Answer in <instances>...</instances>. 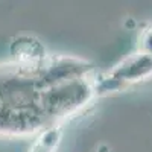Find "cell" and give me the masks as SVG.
Here are the masks:
<instances>
[{
    "mask_svg": "<svg viewBox=\"0 0 152 152\" xmlns=\"http://www.w3.org/2000/svg\"><path fill=\"white\" fill-rule=\"evenodd\" d=\"M91 62L29 55L0 64V137L43 134L75 117L97 96Z\"/></svg>",
    "mask_w": 152,
    "mask_h": 152,
    "instance_id": "cell-1",
    "label": "cell"
},
{
    "mask_svg": "<svg viewBox=\"0 0 152 152\" xmlns=\"http://www.w3.org/2000/svg\"><path fill=\"white\" fill-rule=\"evenodd\" d=\"M61 128H52L41 134V138L35 143L34 149L29 152H55L56 145L59 143Z\"/></svg>",
    "mask_w": 152,
    "mask_h": 152,
    "instance_id": "cell-3",
    "label": "cell"
},
{
    "mask_svg": "<svg viewBox=\"0 0 152 152\" xmlns=\"http://www.w3.org/2000/svg\"><path fill=\"white\" fill-rule=\"evenodd\" d=\"M149 78H152V53L138 47L135 53L125 58L102 79L99 78L97 94L123 90Z\"/></svg>",
    "mask_w": 152,
    "mask_h": 152,
    "instance_id": "cell-2",
    "label": "cell"
}]
</instances>
